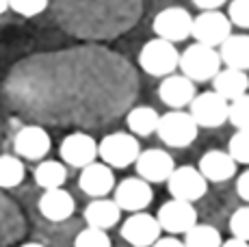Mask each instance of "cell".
Wrapping results in <instances>:
<instances>
[{
    "instance_id": "1f68e13d",
    "label": "cell",
    "mask_w": 249,
    "mask_h": 247,
    "mask_svg": "<svg viewBox=\"0 0 249 247\" xmlns=\"http://www.w3.org/2000/svg\"><path fill=\"white\" fill-rule=\"evenodd\" d=\"M230 230L234 239H241L249 243V206H243L230 217Z\"/></svg>"
},
{
    "instance_id": "3957f363",
    "label": "cell",
    "mask_w": 249,
    "mask_h": 247,
    "mask_svg": "<svg viewBox=\"0 0 249 247\" xmlns=\"http://www.w3.org/2000/svg\"><path fill=\"white\" fill-rule=\"evenodd\" d=\"M178 68L193 83H206V80H213L221 72V56L214 48L193 44L180 54Z\"/></svg>"
},
{
    "instance_id": "52a82bcc",
    "label": "cell",
    "mask_w": 249,
    "mask_h": 247,
    "mask_svg": "<svg viewBox=\"0 0 249 247\" xmlns=\"http://www.w3.org/2000/svg\"><path fill=\"white\" fill-rule=\"evenodd\" d=\"M152 28H154L159 39H165L169 44H178V41H184L186 37H191L193 16L184 7H167L160 13H156Z\"/></svg>"
},
{
    "instance_id": "5bb4252c",
    "label": "cell",
    "mask_w": 249,
    "mask_h": 247,
    "mask_svg": "<svg viewBox=\"0 0 249 247\" xmlns=\"http://www.w3.org/2000/svg\"><path fill=\"white\" fill-rule=\"evenodd\" d=\"M135 167H137L139 178L150 184V182H167L169 176L174 174L176 163L171 159V154H167L165 150L152 148L139 154Z\"/></svg>"
},
{
    "instance_id": "7a4b0ae2",
    "label": "cell",
    "mask_w": 249,
    "mask_h": 247,
    "mask_svg": "<svg viewBox=\"0 0 249 247\" xmlns=\"http://www.w3.org/2000/svg\"><path fill=\"white\" fill-rule=\"evenodd\" d=\"M52 18L83 41H111L128 33L143 13V0H50Z\"/></svg>"
},
{
    "instance_id": "9c48e42d",
    "label": "cell",
    "mask_w": 249,
    "mask_h": 247,
    "mask_svg": "<svg viewBox=\"0 0 249 247\" xmlns=\"http://www.w3.org/2000/svg\"><path fill=\"white\" fill-rule=\"evenodd\" d=\"M167 189H169L174 199L193 204L206 195V191H208V180L199 174V169L191 167V165H182V167H176L174 174L169 176Z\"/></svg>"
},
{
    "instance_id": "d6986e66",
    "label": "cell",
    "mask_w": 249,
    "mask_h": 247,
    "mask_svg": "<svg viewBox=\"0 0 249 247\" xmlns=\"http://www.w3.org/2000/svg\"><path fill=\"white\" fill-rule=\"evenodd\" d=\"M197 169L208 182H226L236 174V160L223 150H210L199 159Z\"/></svg>"
},
{
    "instance_id": "4dcf8cb0",
    "label": "cell",
    "mask_w": 249,
    "mask_h": 247,
    "mask_svg": "<svg viewBox=\"0 0 249 247\" xmlns=\"http://www.w3.org/2000/svg\"><path fill=\"white\" fill-rule=\"evenodd\" d=\"M48 7H50V0H9V9H13L22 18L39 16Z\"/></svg>"
},
{
    "instance_id": "74e56055",
    "label": "cell",
    "mask_w": 249,
    "mask_h": 247,
    "mask_svg": "<svg viewBox=\"0 0 249 247\" xmlns=\"http://www.w3.org/2000/svg\"><path fill=\"white\" fill-rule=\"evenodd\" d=\"M7 9H9V0H0V16H2Z\"/></svg>"
},
{
    "instance_id": "d4e9b609",
    "label": "cell",
    "mask_w": 249,
    "mask_h": 247,
    "mask_svg": "<svg viewBox=\"0 0 249 247\" xmlns=\"http://www.w3.org/2000/svg\"><path fill=\"white\" fill-rule=\"evenodd\" d=\"M130 132H135L139 137H150L152 132L159 130L160 115L156 113V108L152 106H135L126 117Z\"/></svg>"
},
{
    "instance_id": "e0dca14e",
    "label": "cell",
    "mask_w": 249,
    "mask_h": 247,
    "mask_svg": "<svg viewBox=\"0 0 249 247\" xmlns=\"http://www.w3.org/2000/svg\"><path fill=\"white\" fill-rule=\"evenodd\" d=\"M78 187L83 193L87 195L100 199L115 189V176H113V169L104 163H91L89 167H85L80 172V178H78Z\"/></svg>"
},
{
    "instance_id": "ac0fdd59",
    "label": "cell",
    "mask_w": 249,
    "mask_h": 247,
    "mask_svg": "<svg viewBox=\"0 0 249 247\" xmlns=\"http://www.w3.org/2000/svg\"><path fill=\"white\" fill-rule=\"evenodd\" d=\"M159 98L167 106L180 111L182 106H189L195 98V83L189 80L184 74H171L167 76L159 87Z\"/></svg>"
},
{
    "instance_id": "603a6c76",
    "label": "cell",
    "mask_w": 249,
    "mask_h": 247,
    "mask_svg": "<svg viewBox=\"0 0 249 247\" xmlns=\"http://www.w3.org/2000/svg\"><path fill=\"white\" fill-rule=\"evenodd\" d=\"M219 56H221V63H226V68L247 72L249 70V35H230L221 44Z\"/></svg>"
},
{
    "instance_id": "e575fe53",
    "label": "cell",
    "mask_w": 249,
    "mask_h": 247,
    "mask_svg": "<svg viewBox=\"0 0 249 247\" xmlns=\"http://www.w3.org/2000/svg\"><path fill=\"white\" fill-rule=\"evenodd\" d=\"M228 0H193V4L202 11H217L219 7H223Z\"/></svg>"
},
{
    "instance_id": "f1b7e54d",
    "label": "cell",
    "mask_w": 249,
    "mask_h": 247,
    "mask_svg": "<svg viewBox=\"0 0 249 247\" xmlns=\"http://www.w3.org/2000/svg\"><path fill=\"white\" fill-rule=\"evenodd\" d=\"M228 154L232 156L236 163L249 165V130H236L230 139Z\"/></svg>"
},
{
    "instance_id": "9a60e30c",
    "label": "cell",
    "mask_w": 249,
    "mask_h": 247,
    "mask_svg": "<svg viewBox=\"0 0 249 247\" xmlns=\"http://www.w3.org/2000/svg\"><path fill=\"white\" fill-rule=\"evenodd\" d=\"M154 199L152 187L141 178H126L115 187V204L122 211L128 212H141L147 208Z\"/></svg>"
},
{
    "instance_id": "30bf717a",
    "label": "cell",
    "mask_w": 249,
    "mask_h": 247,
    "mask_svg": "<svg viewBox=\"0 0 249 247\" xmlns=\"http://www.w3.org/2000/svg\"><path fill=\"white\" fill-rule=\"evenodd\" d=\"M189 106H191L189 113L195 120V124L204 128H219L230 117V102L223 100L217 91L197 93Z\"/></svg>"
},
{
    "instance_id": "7402d4cb",
    "label": "cell",
    "mask_w": 249,
    "mask_h": 247,
    "mask_svg": "<svg viewBox=\"0 0 249 247\" xmlns=\"http://www.w3.org/2000/svg\"><path fill=\"white\" fill-rule=\"evenodd\" d=\"M213 85H214L213 91H217L219 96L223 100H228V102H234V100H238L241 96L247 93L249 78H247L245 72H241V70L226 68L213 78Z\"/></svg>"
},
{
    "instance_id": "5b68a950",
    "label": "cell",
    "mask_w": 249,
    "mask_h": 247,
    "mask_svg": "<svg viewBox=\"0 0 249 247\" xmlns=\"http://www.w3.org/2000/svg\"><path fill=\"white\" fill-rule=\"evenodd\" d=\"M139 154H141V145H139L137 137L128 135V132H111L98 143V156L108 167L124 169L137 163Z\"/></svg>"
},
{
    "instance_id": "2e32d148",
    "label": "cell",
    "mask_w": 249,
    "mask_h": 247,
    "mask_svg": "<svg viewBox=\"0 0 249 247\" xmlns=\"http://www.w3.org/2000/svg\"><path fill=\"white\" fill-rule=\"evenodd\" d=\"M50 135L41 126H22L13 137V150L18 159L39 160L50 152Z\"/></svg>"
},
{
    "instance_id": "d6a6232c",
    "label": "cell",
    "mask_w": 249,
    "mask_h": 247,
    "mask_svg": "<svg viewBox=\"0 0 249 247\" xmlns=\"http://www.w3.org/2000/svg\"><path fill=\"white\" fill-rule=\"evenodd\" d=\"M228 18L232 24L241 28H249V0H232Z\"/></svg>"
},
{
    "instance_id": "44dd1931",
    "label": "cell",
    "mask_w": 249,
    "mask_h": 247,
    "mask_svg": "<svg viewBox=\"0 0 249 247\" xmlns=\"http://www.w3.org/2000/svg\"><path fill=\"white\" fill-rule=\"evenodd\" d=\"M119 217H122V208L115 204V199L100 197V199L89 202L87 208H85L87 228H98V230H104V232H107L108 228L117 226Z\"/></svg>"
},
{
    "instance_id": "f35d334b",
    "label": "cell",
    "mask_w": 249,
    "mask_h": 247,
    "mask_svg": "<svg viewBox=\"0 0 249 247\" xmlns=\"http://www.w3.org/2000/svg\"><path fill=\"white\" fill-rule=\"evenodd\" d=\"M22 247H44L41 243H26V245H22Z\"/></svg>"
},
{
    "instance_id": "484cf974",
    "label": "cell",
    "mask_w": 249,
    "mask_h": 247,
    "mask_svg": "<svg viewBox=\"0 0 249 247\" xmlns=\"http://www.w3.org/2000/svg\"><path fill=\"white\" fill-rule=\"evenodd\" d=\"M223 239L217 228L208 223H197L184 234V247H221Z\"/></svg>"
},
{
    "instance_id": "8fae6325",
    "label": "cell",
    "mask_w": 249,
    "mask_h": 247,
    "mask_svg": "<svg viewBox=\"0 0 249 247\" xmlns=\"http://www.w3.org/2000/svg\"><path fill=\"white\" fill-rule=\"evenodd\" d=\"M160 223L156 217L147 215V212H132L126 221L122 223V239L132 247H152L160 239Z\"/></svg>"
},
{
    "instance_id": "83f0119b",
    "label": "cell",
    "mask_w": 249,
    "mask_h": 247,
    "mask_svg": "<svg viewBox=\"0 0 249 247\" xmlns=\"http://www.w3.org/2000/svg\"><path fill=\"white\" fill-rule=\"evenodd\" d=\"M230 124L236 126V130H249V93L230 102Z\"/></svg>"
},
{
    "instance_id": "6da1fadb",
    "label": "cell",
    "mask_w": 249,
    "mask_h": 247,
    "mask_svg": "<svg viewBox=\"0 0 249 247\" xmlns=\"http://www.w3.org/2000/svg\"><path fill=\"white\" fill-rule=\"evenodd\" d=\"M7 89L28 104L76 98L115 108L132 100L137 76L119 52L104 46H74L22 59L9 74Z\"/></svg>"
},
{
    "instance_id": "ffe728a7",
    "label": "cell",
    "mask_w": 249,
    "mask_h": 247,
    "mask_svg": "<svg viewBox=\"0 0 249 247\" xmlns=\"http://www.w3.org/2000/svg\"><path fill=\"white\" fill-rule=\"evenodd\" d=\"M76 202L65 189H50L39 197V212L48 221H65L74 215Z\"/></svg>"
},
{
    "instance_id": "836d02e7",
    "label": "cell",
    "mask_w": 249,
    "mask_h": 247,
    "mask_svg": "<svg viewBox=\"0 0 249 247\" xmlns=\"http://www.w3.org/2000/svg\"><path fill=\"white\" fill-rule=\"evenodd\" d=\"M236 193H238V197H241V199L249 202V169L238 176V180H236Z\"/></svg>"
},
{
    "instance_id": "ba28073f",
    "label": "cell",
    "mask_w": 249,
    "mask_h": 247,
    "mask_svg": "<svg viewBox=\"0 0 249 247\" xmlns=\"http://www.w3.org/2000/svg\"><path fill=\"white\" fill-rule=\"evenodd\" d=\"M191 35L195 37V44L214 48V46H221L232 35V22L221 11H202L197 18H193Z\"/></svg>"
},
{
    "instance_id": "8d00e7d4",
    "label": "cell",
    "mask_w": 249,
    "mask_h": 247,
    "mask_svg": "<svg viewBox=\"0 0 249 247\" xmlns=\"http://www.w3.org/2000/svg\"><path fill=\"white\" fill-rule=\"evenodd\" d=\"M221 247H249V243H245L241 239H230V241H223Z\"/></svg>"
},
{
    "instance_id": "cb8c5ba5",
    "label": "cell",
    "mask_w": 249,
    "mask_h": 247,
    "mask_svg": "<svg viewBox=\"0 0 249 247\" xmlns=\"http://www.w3.org/2000/svg\"><path fill=\"white\" fill-rule=\"evenodd\" d=\"M33 176L44 191H50V189H63L65 180H68V169L59 160H44L35 167Z\"/></svg>"
},
{
    "instance_id": "4316f807",
    "label": "cell",
    "mask_w": 249,
    "mask_h": 247,
    "mask_svg": "<svg viewBox=\"0 0 249 247\" xmlns=\"http://www.w3.org/2000/svg\"><path fill=\"white\" fill-rule=\"evenodd\" d=\"M24 163L22 159L11 154H2L0 156V189H13L24 180Z\"/></svg>"
},
{
    "instance_id": "4fadbf2b",
    "label": "cell",
    "mask_w": 249,
    "mask_h": 247,
    "mask_svg": "<svg viewBox=\"0 0 249 247\" xmlns=\"http://www.w3.org/2000/svg\"><path fill=\"white\" fill-rule=\"evenodd\" d=\"M61 159L70 165V167H89L91 163H95L98 156V143L95 139L87 132H71L63 141H61Z\"/></svg>"
},
{
    "instance_id": "277c9868",
    "label": "cell",
    "mask_w": 249,
    "mask_h": 247,
    "mask_svg": "<svg viewBox=\"0 0 249 247\" xmlns=\"http://www.w3.org/2000/svg\"><path fill=\"white\" fill-rule=\"evenodd\" d=\"M180 54L174 44L165 39H150L139 52V65L145 74L156 76V78H167L178 70Z\"/></svg>"
},
{
    "instance_id": "7c38bea8",
    "label": "cell",
    "mask_w": 249,
    "mask_h": 247,
    "mask_svg": "<svg viewBox=\"0 0 249 247\" xmlns=\"http://www.w3.org/2000/svg\"><path fill=\"white\" fill-rule=\"evenodd\" d=\"M156 219H159L162 230L169 234H186L193 226H197V211L189 202L171 199L160 206Z\"/></svg>"
},
{
    "instance_id": "d590c367",
    "label": "cell",
    "mask_w": 249,
    "mask_h": 247,
    "mask_svg": "<svg viewBox=\"0 0 249 247\" xmlns=\"http://www.w3.org/2000/svg\"><path fill=\"white\" fill-rule=\"evenodd\" d=\"M152 247H184L182 241H178L176 236H165V239H159Z\"/></svg>"
},
{
    "instance_id": "8992f818",
    "label": "cell",
    "mask_w": 249,
    "mask_h": 247,
    "mask_svg": "<svg viewBox=\"0 0 249 247\" xmlns=\"http://www.w3.org/2000/svg\"><path fill=\"white\" fill-rule=\"evenodd\" d=\"M197 124L184 111H169L160 117L156 135L169 148H189L197 139Z\"/></svg>"
},
{
    "instance_id": "f546056e",
    "label": "cell",
    "mask_w": 249,
    "mask_h": 247,
    "mask_svg": "<svg viewBox=\"0 0 249 247\" xmlns=\"http://www.w3.org/2000/svg\"><path fill=\"white\" fill-rule=\"evenodd\" d=\"M74 247H111V239H108V234L104 230L87 228V230L78 232Z\"/></svg>"
}]
</instances>
